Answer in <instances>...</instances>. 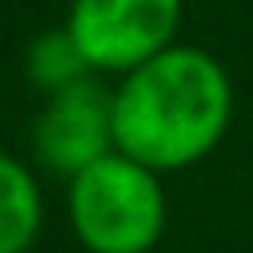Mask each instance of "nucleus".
Wrapping results in <instances>:
<instances>
[{"label":"nucleus","instance_id":"f257e3e1","mask_svg":"<svg viewBox=\"0 0 253 253\" xmlns=\"http://www.w3.org/2000/svg\"><path fill=\"white\" fill-rule=\"evenodd\" d=\"M232 126L228 68L203 46H169L114 89V148L152 173H181Z\"/></svg>","mask_w":253,"mask_h":253},{"label":"nucleus","instance_id":"f03ea898","mask_svg":"<svg viewBox=\"0 0 253 253\" xmlns=\"http://www.w3.org/2000/svg\"><path fill=\"white\" fill-rule=\"evenodd\" d=\"M68 219L84 253H152L169 224L161 173L110 152L68 181Z\"/></svg>","mask_w":253,"mask_h":253},{"label":"nucleus","instance_id":"7ed1b4c3","mask_svg":"<svg viewBox=\"0 0 253 253\" xmlns=\"http://www.w3.org/2000/svg\"><path fill=\"white\" fill-rule=\"evenodd\" d=\"M181 0H72L68 21L93 72L126 76L177 46Z\"/></svg>","mask_w":253,"mask_h":253},{"label":"nucleus","instance_id":"20e7f679","mask_svg":"<svg viewBox=\"0 0 253 253\" xmlns=\"http://www.w3.org/2000/svg\"><path fill=\"white\" fill-rule=\"evenodd\" d=\"M114 148V89L101 81H81L63 93H51L34 118V156L55 177L72 181L93 161Z\"/></svg>","mask_w":253,"mask_h":253},{"label":"nucleus","instance_id":"39448f33","mask_svg":"<svg viewBox=\"0 0 253 253\" xmlns=\"http://www.w3.org/2000/svg\"><path fill=\"white\" fill-rule=\"evenodd\" d=\"M42 232V190L21 156L0 152V253H30Z\"/></svg>","mask_w":253,"mask_h":253},{"label":"nucleus","instance_id":"423d86ee","mask_svg":"<svg viewBox=\"0 0 253 253\" xmlns=\"http://www.w3.org/2000/svg\"><path fill=\"white\" fill-rule=\"evenodd\" d=\"M26 76H30V84H34L42 97H51V93H63V89H72V84L89 81L93 68H89V59H84L81 42L72 38V30L55 26V30H42V34L30 42Z\"/></svg>","mask_w":253,"mask_h":253}]
</instances>
